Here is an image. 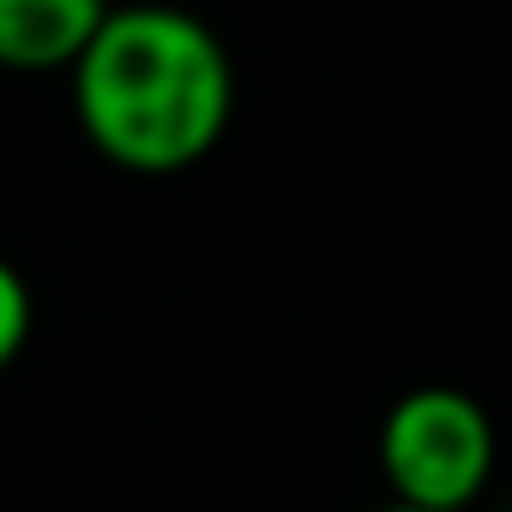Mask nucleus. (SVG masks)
<instances>
[{
  "mask_svg": "<svg viewBox=\"0 0 512 512\" xmlns=\"http://www.w3.org/2000/svg\"><path fill=\"white\" fill-rule=\"evenodd\" d=\"M109 19V0H0V67L55 73L79 67Z\"/></svg>",
  "mask_w": 512,
  "mask_h": 512,
  "instance_id": "3",
  "label": "nucleus"
},
{
  "mask_svg": "<svg viewBox=\"0 0 512 512\" xmlns=\"http://www.w3.org/2000/svg\"><path fill=\"white\" fill-rule=\"evenodd\" d=\"M73 103L109 163L175 175L223 139L235 67L217 31L181 7H109L73 67Z\"/></svg>",
  "mask_w": 512,
  "mask_h": 512,
  "instance_id": "1",
  "label": "nucleus"
},
{
  "mask_svg": "<svg viewBox=\"0 0 512 512\" xmlns=\"http://www.w3.org/2000/svg\"><path fill=\"white\" fill-rule=\"evenodd\" d=\"M374 512H428V506H404V500H392V506H374Z\"/></svg>",
  "mask_w": 512,
  "mask_h": 512,
  "instance_id": "5",
  "label": "nucleus"
},
{
  "mask_svg": "<svg viewBox=\"0 0 512 512\" xmlns=\"http://www.w3.org/2000/svg\"><path fill=\"white\" fill-rule=\"evenodd\" d=\"M25 338H31V290L7 260H0V368L25 350Z\"/></svg>",
  "mask_w": 512,
  "mask_h": 512,
  "instance_id": "4",
  "label": "nucleus"
},
{
  "mask_svg": "<svg viewBox=\"0 0 512 512\" xmlns=\"http://www.w3.org/2000/svg\"><path fill=\"white\" fill-rule=\"evenodd\" d=\"M380 464L404 506L464 512L494 470V422L458 386H416L380 422Z\"/></svg>",
  "mask_w": 512,
  "mask_h": 512,
  "instance_id": "2",
  "label": "nucleus"
}]
</instances>
